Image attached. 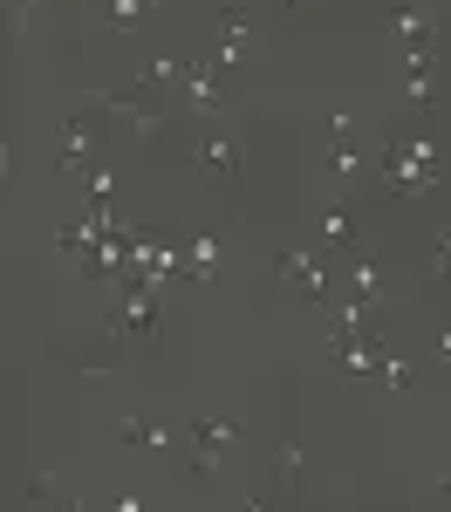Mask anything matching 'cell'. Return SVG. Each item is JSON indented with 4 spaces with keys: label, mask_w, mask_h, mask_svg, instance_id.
<instances>
[{
    "label": "cell",
    "mask_w": 451,
    "mask_h": 512,
    "mask_svg": "<svg viewBox=\"0 0 451 512\" xmlns=\"http://www.w3.org/2000/svg\"><path fill=\"white\" fill-rule=\"evenodd\" d=\"M342 294V274L328 260V246H267L260 260V308L287 301V308H328Z\"/></svg>",
    "instance_id": "obj_1"
},
{
    "label": "cell",
    "mask_w": 451,
    "mask_h": 512,
    "mask_svg": "<svg viewBox=\"0 0 451 512\" xmlns=\"http://www.w3.org/2000/svg\"><path fill=\"white\" fill-rule=\"evenodd\" d=\"M178 424H185V437H178V451L164 458V472L178 478V485H219V478L233 472V451H240L246 424L226 417V410H185Z\"/></svg>",
    "instance_id": "obj_2"
},
{
    "label": "cell",
    "mask_w": 451,
    "mask_h": 512,
    "mask_svg": "<svg viewBox=\"0 0 451 512\" xmlns=\"http://www.w3.org/2000/svg\"><path fill=\"white\" fill-rule=\"evenodd\" d=\"M192 171H199L212 192H240L246 185V144H240V117H219L192 130Z\"/></svg>",
    "instance_id": "obj_3"
},
{
    "label": "cell",
    "mask_w": 451,
    "mask_h": 512,
    "mask_svg": "<svg viewBox=\"0 0 451 512\" xmlns=\"http://www.w3.org/2000/svg\"><path fill=\"white\" fill-rule=\"evenodd\" d=\"M315 130H322V178L335 192H356L369 178V164H376V151H363V117L356 110H335Z\"/></svg>",
    "instance_id": "obj_4"
},
{
    "label": "cell",
    "mask_w": 451,
    "mask_h": 512,
    "mask_svg": "<svg viewBox=\"0 0 451 512\" xmlns=\"http://www.w3.org/2000/svg\"><path fill=\"white\" fill-rule=\"evenodd\" d=\"M55 362H62L69 376H82V383H117L130 355H123V342L110 328H96V335L82 328V335H62V342H55Z\"/></svg>",
    "instance_id": "obj_5"
},
{
    "label": "cell",
    "mask_w": 451,
    "mask_h": 512,
    "mask_svg": "<svg viewBox=\"0 0 451 512\" xmlns=\"http://www.w3.org/2000/svg\"><path fill=\"white\" fill-rule=\"evenodd\" d=\"M178 437H185V424H171V417H151V410H117L110 417V444H117L123 458H171L178 451Z\"/></svg>",
    "instance_id": "obj_6"
},
{
    "label": "cell",
    "mask_w": 451,
    "mask_h": 512,
    "mask_svg": "<svg viewBox=\"0 0 451 512\" xmlns=\"http://www.w3.org/2000/svg\"><path fill=\"white\" fill-rule=\"evenodd\" d=\"M342 294H356V301H369V308H397V274H390V260L376 253V246H356L349 253V267H342Z\"/></svg>",
    "instance_id": "obj_7"
},
{
    "label": "cell",
    "mask_w": 451,
    "mask_h": 512,
    "mask_svg": "<svg viewBox=\"0 0 451 512\" xmlns=\"http://www.w3.org/2000/svg\"><path fill=\"white\" fill-rule=\"evenodd\" d=\"M383 41H390L397 55L445 48V14H438V7H390V14H383Z\"/></svg>",
    "instance_id": "obj_8"
},
{
    "label": "cell",
    "mask_w": 451,
    "mask_h": 512,
    "mask_svg": "<svg viewBox=\"0 0 451 512\" xmlns=\"http://www.w3.org/2000/svg\"><path fill=\"white\" fill-rule=\"evenodd\" d=\"M363 198L356 192H335L322 205V212H315V246H328V253H356V246H363Z\"/></svg>",
    "instance_id": "obj_9"
},
{
    "label": "cell",
    "mask_w": 451,
    "mask_h": 512,
    "mask_svg": "<svg viewBox=\"0 0 451 512\" xmlns=\"http://www.w3.org/2000/svg\"><path fill=\"white\" fill-rule=\"evenodd\" d=\"M151 14H158V0H103V7H96V28L117 35V41H137Z\"/></svg>",
    "instance_id": "obj_10"
},
{
    "label": "cell",
    "mask_w": 451,
    "mask_h": 512,
    "mask_svg": "<svg viewBox=\"0 0 451 512\" xmlns=\"http://www.w3.org/2000/svg\"><path fill=\"white\" fill-rule=\"evenodd\" d=\"M274 492H281V506H301L308 499V465H301V444L294 437L274 451Z\"/></svg>",
    "instance_id": "obj_11"
},
{
    "label": "cell",
    "mask_w": 451,
    "mask_h": 512,
    "mask_svg": "<svg viewBox=\"0 0 451 512\" xmlns=\"http://www.w3.org/2000/svg\"><path fill=\"white\" fill-rule=\"evenodd\" d=\"M14 499H21V506H82L76 492H69V478H62V472H28Z\"/></svg>",
    "instance_id": "obj_12"
},
{
    "label": "cell",
    "mask_w": 451,
    "mask_h": 512,
    "mask_svg": "<svg viewBox=\"0 0 451 512\" xmlns=\"http://www.w3.org/2000/svg\"><path fill=\"white\" fill-rule=\"evenodd\" d=\"M376 390H390V396H410L424 376H417V362H404V355H390V349H376V376H369Z\"/></svg>",
    "instance_id": "obj_13"
},
{
    "label": "cell",
    "mask_w": 451,
    "mask_h": 512,
    "mask_svg": "<svg viewBox=\"0 0 451 512\" xmlns=\"http://www.w3.org/2000/svg\"><path fill=\"white\" fill-rule=\"evenodd\" d=\"M55 144H89V151H96V103H89V96H82L76 110L62 117V130H55Z\"/></svg>",
    "instance_id": "obj_14"
},
{
    "label": "cell",
    "mask_w": 451,
    "mask_h": 512,
    "mask_svg": "<svg viewBox=\"0 0 451 512\" xmlns=\"http://www.w3.org/2000/svg\"><path fill=\"white\" fill-rule=\"evenodd\" d=\"M41 7H76V0H14V35H28V21H35Z\"/></svg>",
    "instance_id": "obj_15"
},
{
    "label": "cell",
    "mask_w": 451,
    "mask_h": 512,
    "mask_svg": "<svg viewBox=\"0 0 451 512\" xmlns=\"http://www.w3.org/2000/svg\"><path fill=\"white\" fill-rule=\"evenodd\" d=\"M438 362L451 369V328H438Z\"/></svg>",
    "instance_id": "obj_16"
}]
</instances>
